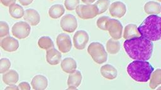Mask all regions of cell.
<instances>
[{
	"mask_svg": "<svg viewBox=\"0 0 161 90\" xmlns=\"http://www.w3.org/2000/svg\"><path fill=\"white\" fill-rule=\"evenodd\" d=\"M80 0H65L64 6L65 9L68 11H73L75 9L77 6L79 4Z\"/></svg>",
	"mask_w": 161,
	"mask_h": 90,
	"instance_id": "cell-31",
	"label": "cell"
},
{
	"mask_svg": "<svg viewBox=\"0 0 161 90\" xmlns=\"http://www.w3.org/2000/svg\"><path fill=\"white\" fill-rule=\"evenodd\" d=\"M82 2L85 3L86 4H92L96 0H81Z\"/></svg>",
	"mask_w": 161,
	"mask_h": 90,
	"instance_id": "cell-36",
	"label": "cell"
},
{
	"mask_svg": "<svg viewBox=\"0 0 161 90\" xmlns=\"http://www.w3.org/2000/svg\"><path fill=\"white\" fill-rule=\"evenodd\" d=\"M149 87L152 89L157 88V86L161 84V69L160 68L157 69L152 72L150 78L149 79Z\"/></svg>",
	"mask_w": 161,
	"mask_h": 90,
	"instance_id": "cell-23",
	"label": "cell"
},
{
	"mask_svg": "<svg viewBox=\"0 0 161 90\" xmlns=\"http://www.w3.org/2000/svg\"><path fill=\"white\" fill-rule=\"evenodd\" d=\"M18 86L19 89H21V90H30L31 89L30 84L26 81L21 82L20 83H19Z\"/></svg>",
	"mask_w": 161,
	"mask_h": 90,
	"instance_id": "cell-32",
	"label": "cell"
},
{
	"mask_svg": "<svg viewBox=\"0 0 161 90\" xmlns=\"http://www.w3.org/2000/svg\"><path fill=\"white\" fill-rule=\"evenodd\" d=\"M9 13L14 19H20L25 14V10L23 7L18 4H13L9 7Z\"/></svg>",
	"mask_w": 161,
	"mask_h": 90,
	"instance_id": "cell-24",
	"label": "cell"
},
{
	"mask_svg": "<svg viewBox=\"0 0 161 90\" xmlns=\"http://www.w3.org/2000/svg\"><path fill=\"white\" fill-rule=\"evenodd\" d=\"M6 89H12V90H15V89H19L18 86L15 85V84H11L8 85V86L5 88Z\"/></svg>",
	"mask_w": 161,
	"mask_h": 90,
	"instance_id": "cell-35",
	"label": "cell"
},
{
	"mask_svg": "<svg viewBox=\"0 0 161 90\" xmlns=\"http://www.w3.org/2000/svg\"><path fill=\"white\" fill-rule=\"evenodd\" d=\"M24 20L31 26H36L40 21V16L38 12L33 9L29 8L26 9L23 16Z\"/></svg>",
	"mask_w": 161,
	"mask_h": 90,
	"instance_id": "cell-13",
	"label": "cell"
},
{
	"mask_svg": "<svg viewBox=\"0 0 161 90\" xmlns=\"http://www.w3.org/2000/svg\"><path fill=\"white\" fill-rule=\"evenodd\" d=\"M75 11L79 18L89 19L95 18L99 14L98 9L95 4H79L75 8Z\"/></svg>",
	"mask_w": 161,
	"mask_h": 90,
	"instance_id": "cell-5",
	"label": "cell"
},
{
	"mask_svg": "<svg viewBox=\"0 0 161 90\" xmlns=\"http://www.w3.org/2000/svg\"><path fill=\"white\" fill-rule=\"evenodd\" d=\"M154 68L147 61L135 60L127 66V72L134 81L139 82H147Z\"/></svg>",
	"mask_w": 161,
	"mask_h": 90,
	"instance_id": "cell-3",
	"label": "cell"
},
{
	"mask_svg": "<svg viewBox=\"0 0 161 90\" xmlns=\"http://www.w3.org/2000/svg\"><path fill=\"white\" fill-rule=\"evenodd\" d=\"M0 56H1V52H0Z\"/></svg>",
	"mask_w": 161,
	"mask_h": 90,
	"instance_id": "cell-39",
	"label": "cell"
},
{
	"mask_svg": "<svg viewBox=\"0 0 161 90\" xmlns=\"http://www.w3.org/2000/svg\"><path fill=\"white\" fill-rule=\"evenodd\" d=\"M56 43L58 50L62 53L69 52L72 46L70 37L65 33H60L57 36Z\"/></svg>",
	"mask_w": 161,
	"mask_h": 90,
	"instance_id": "cell-10",
	"label": "cell"
},
{
	"mask_svg": "<svg viewBox=\"0 0 161 90\" xmlns=\"http://www.w3.org/2000/svg\"><path fill=\"white\" fill-rule=\"evenodd\" d=\"M50 1H53V0H50Z\"/></svg>",
	"mask_w": 161,
	"mask_h": 90,
	"instance_id": "cell-40",
	"label": "cell"
},
{
	"mask_svg": "<svg viewBox=\"0 0 161 90\" xmlns=\"http://www.w3.org/2000/svg\"><path fill=\"white\" fill-rule=\"evenodd\" d=\"M65 12V8L62 4H56L52 5L48 9V15L52 19L60 18Z\"/></svg>",
	"mask_w": 161,
	"mask_h": 90,
	"instance_id": "cell-21",
	"label": "cell"
},
{
	"mask_svg": "<svg viewBox=\"0 0 161 90\" xmlns=\"http://www.w3.org/2000/svg\"><path fill=\"white\" fill-rule=\"evenodd\" d=\"M107 31L113 39H119L122 37L123 25L118 19H109L107 24Z\"/></svg>",
	"mask_w": 161,
	"mask_h": 90,
	"instance_id": "cell-8",
	"label": "cell"
},
{
	"mask_svg": "<svg viewBox=\"0 0 161 90\" xmlns=\"http://www.w3.org/2000/svg\"><path fill=\"white\" fill-rule=\"evenodd\" d=\"M109 12L113 17L121 18L126 12V6L121 1H114L109 6Z\"/></svg>",
	"mask_w": 161,
	"mask_h": 90,
	"instance_id": "cell-12",
	"label": "cell"
},
{
	"mask_svg": "<svg viewBox=\"0 0 161 90\" xmlns=\"http://www.w3.org/2000/svg\"><path fill=\"white\" fill-rule=\"evenodd\" d=\"M160 17L157 14H150L147 17L138 27L140 36L151 41L160 40Z\"/></svg>",
	"mask_w": 161,
	"mask_h": 90,
	"instance_id": "cell-2",
	"label": "cell"
},
{
	"mask_svg": "<svg viewBox=\"0 0 161 90\" xmlns=\"http://www.w3.org/2000/svg\"><path fill=\"white\" fill-rule=\"evenodd\" d=\"M109 19V17L107 16H103L99 17L96 21V25L97 28L101 30L107 31V24Z\"/></svg>",
	"mask_w": 161,
	"mask_h": 90,
	"instance_id": "cell-28",
	"label": "cell"
},
{
	"mask_svg": "<svg viewBox=\"0 0 161 90\" xmlns=\"http://www.w3.org/2000/svg\"><path fill=\"white\" fill-rule=\"evenodd\" d=\"M61 52L54 48L48 49L46 52L47 62L50 65H57L61 60Z\"/></svg>",
	"mask_w": 161,
	"mask_h": 90,
	"instance_id": "cell-14",
	"label": "cell"
},
{
	"mask_svg": "<svg viewBox=\"0 0 161 90\" xmlns=\"http://www.w3.org/2000/svg\"><path fill=\"white\" fill-rule=\"evenodd\" d=\"M9 35V27L8 24L3 21H0V38Z\"/></svg>",
	"mask_w": 161,
	"mask_h": 90,
	"instance_id": "cell-30",
	"label": "cell"
},
{
	"mask_svg": "<svg viewBox=\"0 0 161 90\" xmlns=\"http://www.w3.org/2000/svg\"><path fill=\"white\" fill-rule=\"evenodd\" d=\"M77 89V87L73 86H70L67 88V89Z\"/></svg>",
	"mask_w": 161,
	"mask_h": 90,
	"instance_id": "cell-37",
	"label": "cell"
},
{
	"mask_svg": "<svg viewBox=\"0 0 161 90\" xmlns=\"http://www.w3.org/2000/svg\"><path fill=\"white\" fill-rule=\"evenodd\" d=\"M122 35L125 39H129L138 37L140 36V34L138 30V26L135 24H128L125 27Z\"/></svg>",
	"mask_w": 161,
	"mask_h": 90,
	"instance_id": "cell-19",
	"label": "cell"
},
{
	"mask_svg": "<svg viewBox=\"0 0 161 90\" xmlns=\"http://www.w3.org/2000/svg\"><path fill=\"white\" fill-rule=\"evenodd\" d=\"M0 3H1V1H0Z\"/></svg>",
	"mask_w": 161,
	"mask_h": 90,
	"instance_id": "cell-41",
	"label": "cell"
},
{
	"mask_svg": "<svg viewBox=\"0 0 161 90\" xmlns=\"http://www.w3.org/2000/svg\"><path fill=\"white\" fill-rule=\"evenodd\" d=\"M87 52L93 61L101 64L105 62L108 59V54L104 46L99 42H91L87 48Z\"/></svg>",
	"mask_w": 161,
	"mask_h": 90,
	"instance_id": "cell-4",
	"label": "cell"
},
{
	"mask_svg": "<svg viewBox=\"0 0 161 90\" xmlns=\"http://www.w3.org/2000/svg\"><path fill=\"white\" fill-rule=\"evenodd\" d=\"M60 25L64 31L72 33L77 29L78 23L77 19L73 14H67L62 18Z\"/></svg>",
	"mask_w": 161,
	"mask_h": 90,
	"instance_id": "cell-7",
	"label": "cell"
},
{
	"mask_svg": "<svg viewBox=\"0 0 161 90\" xmlns=\"http://www.w3.org/2000/svg\"><path fill=\"white\" fill-rule=\"evenodd\" d=\"M123 48L130 58L134 60L148 61L152 57L153 44L152 41L140 36L125 39Z\"/></svg>",
	"mask_w": 161,
	"mask_h": 90,
	"instance_id": "cell-1",
	"label": "cell"
},
{
	"mask_svg": "<svg viewBox=\"0 0 161 90\" xmlns=\"http://www.w3.org/2000/svg\"><path fill=\"white\" fill-rule=\"evenodd\" d=\"M144 11L147 14H158L161 11L160 4L154 1H148L144 5Z\"/></svg>",
	"mask_w": 161,
	"mask_h": 90,
	"instance_id": "cell-20",
	"label": "cell"
},
{
	"mask_svg": "<svg viewBox=\"0 0 161 90\" xmlns=\"http://www.w3.org/2000/svg\"><path fill=\"white\" fill-rule=\"evenodd\" d=\"M2 79L3 82L6 85L15 84L19 80V74L14 69H9L3 75Z\"/></svg>",
	"mask_w": 161,
	"mask_h": 90,
	"instance_id": "cell-18",
	"label": "cell"
},
{
	"mask_svg": "<svg viewBox=\"0 0 161 90\" xmlns=\"http://www.w3.org/2000/svg\"><path fill=\"white\" fill-rule=\"evenodd\" d=\"M11 63L8 58H4L0 59V74H4L8 71L11 67Z\"/></svg>",
	"mask_w": 161,
	"mask_h": 90,
	"instance_id": "cell-29",
	"label": "cell"
},
{
	"mask_svg": "<svg viewBox=\"0 0 161 90\" xmlns=\"http://www.w3.org/2000/svg\"><path fill=\"white\" fill-rule=\"evenodd\" d=\"M120 48V42L119 41H118V39L111 38L106 42V50L109 54H117L119 51Z\"/></svg>",
	"mask_w": 161,
	"mask_h": 90,
	"instance_id": "cell-25",
	"label": "cell"
},
{
	"mask_svg": "<svg viewBox=\"0 0 161 90\" xmlns=\"http://www.w3.org/2000/svg\"><path fill=\"white\" fill-rule=\"evenodd\" d=\"M19 2L23 5V6H28L30 5V4H31L33 1V0H18Z\"/></svg>",
	"mask_w": 161,
	"mask_h": 90,
	"instance_id": "cell-34",
	"label": "cell"
},
{
	"mask_svg": "<svg viewBox=\"0 0 161 90\" xmlns=\"http://www.w3.org/2000/svg\"><path fill=\"white\" fill-rule=\"evenodd\" d=\"M31 32L30 25L26 21L15 22L11 28L12 34L18 39H25L29 36Z\"/></svg>",
	"mask_w": 161,
	"mask_h": 90,
	"instance_id": "cell-6",
	"label": "cell"
},
{
	"mask_svg": "<svg viewBox=\"0 0 161 90\" xmlns=\"http://www.w3.org/2000/svg\"><path fill=\"white\" fill-rule=\"evenodd\" d=\"M89 41V34L84 30H79L73 36V44L75 49L82 50L86 48Z\"/></svg>",
	"mask_w": 161,
	"mask_h": 90,
	"instance_id": "cell-9",
	"label": "cell"
},
{
	"mask_svg": "<svg viewBox=\"0 0 161 90\" xmlns=\"http://www.w3.org/2000/svg\"><path fill=\"white\" fill-rule=\"evenodd\" d=\"M38 46L40 48L45 50L54 47V43L52 39L48 36H42L38 39Z\"/></svg>",
	"mask_w": 161,
	"mask_h": 90,
	"instance_id": "cell-26",
	"label": "cell"
},
{
	"mask_svg": "<svg viewBox=\"0 0 161 90\" xmlns=\"http://www.w3.org/2000/svg\"><path fill=\"white\" fill-rule=\"evenodd\" d=\"M100 72L104 78L109 80L116 79L118 76V71L116 68L109 64L103 65L101 67Z\"/></svg>",
	"mask_w": 161,
	"mask_h": 90,
	"instance_id": "cell-16",
	"label": "cell"
},
{
	"mask_svg": "<svg viewBox=\"0 0 161 90\" xmlns=\"http://www.w3.org/2000/svg\"><path fill=\"white\" fill-rule=\"evenodd\" d=\"M1 3L6 7H9L11 5L16 3V0H0Z\"/></svg>",
	"mask_w": 161,
	"mask_h": 90,
	"instance_id": "cell-33",
	"label": "cell"
},
{
	"mask_svg": "<svg viewBox=\"0 0 161 90\" xmlns=\"http://www.w3.org/2000/svg\"><path fill=\"white\" fill-rule=\"evenodd\" d=\"M82 79V76L79 71H75L72 73L69 74L67 79L68 86H73L78 87L80 86Z\"/></svg>",
	"mask_w": 161,
	"mask_h": 90,
	"instance_id": "cell-22",
	"label": "cell"
},
{
	"mask_svg": "<svg viewBox=\"0 0 161 90\" xmlns=\"http://www.w3.org/2000/svg\"><path fill=\"white\" fill-rule=\"evenodd\" d=\"M109 0H97L94 4L98 9L99 14L106 12L109 6Z\"/></svg>",
	"mask_w": 161,
	"mask_h": 90,
	"instance_id": "cell-27",
	"label": "cell"
},
{
	"mask_svg": "<svg viewBox=\"0 0 161 90\" xmlns=\"http://www.w3.org/2000/svg\"><path fill=\"white\" fill-rule=\"evenodd\" d=\"M0 46L3 50L7 52H14L19 48V41L14 38L7 36L0 38Z\"/></svg>",
	"mask_w": 161,
	"mask_h": 90,
	"instance_id": "cell-11",
	"label": "cell"
},
{
	"mask_svg": "<svg viewBox=\"0 0 161 90\" xmlns=\"http://www.w3.org/2000/svg\"><path fill=\"white\" fill-rule=\"evenodd\" d=\"M31 85L35 90H43L48 86V79L42 74H37L32 78Z\"/></svg>",
	"mask_w": 161,
	"mask_h": 90,
	"instance_id": "cell-15",
	"label": "cell"
},
{
	"mask_svg": "<svg viewBox=\"0 0 161 90\" xmlns=\"http://www.w3.org/2000/svg\"><path fill=\"white\" fill-rule=\"evenodd\" d=\"M157 1H159V2H160V1H161V0H157Z\"/></svg>",
	"mask_w": 161,
	"mask_h": 90,
	"instance_id": "cell-38",
	"label": "cell"
},
{
	"mask_svg": "<svg viewBox=\"0 0 161 90\" xmlns=\"http://www.w3.org/2000/svg\"><path fill=\"white\" fill-rule=\"evenodd\" d=\"M60 67L64 72L70 74L76 70L77 62L72 58H65L62 61Z\"/></svg>",
	"mask_w": 161,
	"mask_h": 90,
	"instance_id": "cell-17",
	"label": "cell"
}]
</instances>
